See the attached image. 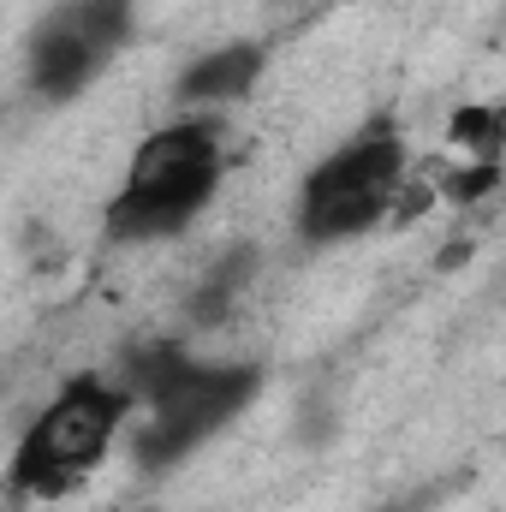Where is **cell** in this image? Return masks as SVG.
Segmentation results:
<instances>
[{"label": "cell", "instance_id": "obj_1", "mask_svg": "<svg viewBox=\"0 0 506 512\" xmlns=\"http://www.w3.org/2000/svg\"><path fill=\"white\" fill-rule=\"evenodd\" d=\"M227 173V126L215 114H179L173 126H155L126 161L120 191L102 209L108 245H155L179 239Z\"/></svg>", "mask_w": 506, "mask_h": 512}, {"label": "cell", "instance_id": "obj_2", "mask_svg": "<svg viewBox=\"0 0 506 512\" xmlns=\"http://www.w3.org/2000/svg\"><path fill=\"white\" fill-rule=\"evenodd\" d=\"M137 411V393L120 376H72L18 435L12 465H6V489L30 495V501H60L72 495L120 441V429Z\"/></svg>", "mask_w": 506, "mask_h": 512}, {"label": "cell", "instance_id": "obj_3", "mask_svg": "<svg viewBox=\"0 0 506 512\" xmlns=\"http://www.w3.org/2000/svg\"><path fill=\"white\" fill-rule=\"evenodd\" d=\"M405 179H411V155H405L399 126L370 120L304 173L298 203H292V227L304 245H346L399 209Z\"/></svg>", "mask_w": 506, "mask_h": 512}, {"label": "cell", "instance_id": "obj_4", "mask_svg": "<svg viewBox=\"0 0 506 512\" xmlns=\"http://www.w3.org/2000/svg\"><path fill=\"white\" fill-rule=\"evenodd\" d=\"M262 387L256 364H203L185 358L173 382H161L143 399V423L131 435V459L143 471H167L179 465L191 447H203L209 435H221Z\"/></svg>", "mask_w": 506, "mask_h": 512}, {"label": "cell", "instance_id": "obj_5", "mask_svg": "<svg viewBox=\"0 0 506 512\" xmlns=\"http://www.w3.org/2000/svg\"><path fill=\"white\" fill-rule=\"evenodd\" d=\"M137 6L131 0H60L30 30V90L42 102H78L131 42Z\"/></svg>", "mask_w": 506, "mask_h": 512}, {"label": "cell", "instance_id": "obj_6", "mask_svg": "<svg viewBox=\"0 0 506 512\" xmlns=\"http://www.w3.org/2000/svg\"><path fill=\"white\" fill-rule=\"evenodd\" d=\"M262 72H268V48L262 42H251V36L245 42H221V48L197 54L179 72L173 102L179 108H233V102H245L262 84Z\"/></svg>", "mask_w": 506, "mask_h": 512}, {"label": "cell", "instance_id": "obj_7", "mask_svg": "<svg viewBox=\"0 0 506 512\" xmlns=\"http://www.w3.org/2000/svg\"><path fill=\"white\" fill-rule=\"evenodd\" d=\"M251 268H256V251H251V245H239V251L221 256V262H215V268H209V274L191 286V304H185V310H191V322H197V328H215V322H221V316L239 304V292H245Z\"/></svg>", "mask_w": 506, "mask_h": 512}, {"label": "cell", "instance_id": "obj_8", "mask_svg": "<svg viewBox=\"0 0 506 512\" xmlns=\"http://www.w3.org/2000/svg\"><path fill=\"white\" fill-rule=\"evenodd\" d=\"M447 143L465 161H506V102H465L447 114Z\"/></svg>", "mask_w": 506, "mask_h": 512}, {"label": "cell", "instance_id": "obj_9", "mask_svg": "<svg viewBox=\"0 0 506 512\" xmlns=\"http://www.w3.org/2000/svg\"><path fill=\"white\" fill-rule=\"evenodd\" d=\"M429 179H435V197H441V203L477 209V203H489V197L501 191L506 161H453V167H441V173H429Z\"/></svg>", "mask_w": 506, "mask_h": 512}, {"label": "cell", "instance_id": "obj_10", "mask_svg": "<svg viewBox=\"0 0 506 512\" xmlns=\"http://www.w3.org/2000/svg\"><path fill=\"white\" fill-rule=\"evenodd\" d=\"M423 501H393V507H376V512H417Z\"/></svg>", "mask_w": 506, "mask_h": 512}, {"label": "cell", "instance_id": "obj_11", "mask_svg": "<svg viewBox=\"0 0 506 512\" xmlns=\"http://www.w3.org/2000/svg\"><path fill=\"white\" fill-rule=\"evenodd\" d=\"M120 512H155V507H120Z\"/></svg>", "mask_w": 506, "mask_h": 512}]
</instances>
